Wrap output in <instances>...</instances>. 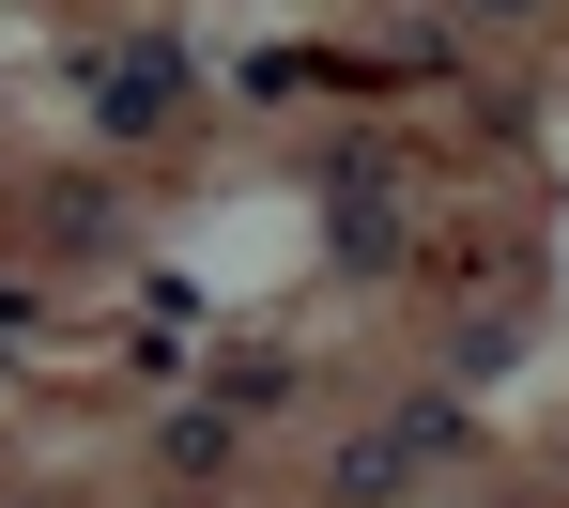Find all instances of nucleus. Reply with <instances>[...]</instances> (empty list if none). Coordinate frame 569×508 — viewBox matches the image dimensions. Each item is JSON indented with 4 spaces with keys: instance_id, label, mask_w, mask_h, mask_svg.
Here are the masks:
<instances>
[{
    "instance_id": "nucleus-1",
    "label": "nucleus",
    "mask_w": 569,
    "mask_h": 508,
    "mask_svg": "<svg viewBox=\"0 0 569 508\" xmlns=\"http://www.w3.org/2000/svg\"><path fill=\"white\" fill-rule=\"evenodd\" d=\"M431 447H462V416H447V401H431V416H400V431H355V447H339V494H355V508H416Z\"/></svg>"
},
{
    "instance_id": "nucleus-3",
    "label": "nucleus",
    "mask_w": 569,
    "mask_h": 508,
    "mask_svg": "<svg viewBox=\"0 0 569 508\" xmlns=\"http://www.w3.org/2000/svg\"><path fill=\"white\" fill-rule=\"evenodd\" d=\"M462 16H539V0H462Z\"/></svg>"
},
{
    "instance_id": "nucleus-2",
    "label": "nucleus",
    "mask_w": 569,
    "mask_h": 508,
    "mask_svg": "<svg viewBox=\"0 0 569 508\" xmlns=\"http://www.w3.org/2000/svg\"><path fill=\"white\" fill-rule=\"evenodd\" d=\"M170 478H231V416H170Z\"/></svg>"
}]
</instances>
